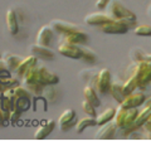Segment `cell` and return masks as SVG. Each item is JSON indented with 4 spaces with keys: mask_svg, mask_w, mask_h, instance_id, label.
Instances as JSON below:
<instances>
[{
    "mask_svg": "<svg viewBox=\"0 0 151 141\" xmlns=\"http://www.w3.org/2000/svg\"><path fill=\"white\" fill-rule=\"evenodd\" d=\"M20 115H22V112H19V111H17V110H13V111L10 112V116H9V121L14 124V122H17V121L19 120Z\"/></svg>",
    "mask_w": 151,
    "mask_h": 141,
    "instance_id": "obj_33",
    "label": "cell"
},
{
    "mask_svg": "<svg viewBox=\"0 0 151 141\" xmlns=\"http://www.w3.org/2000/svg\"><path fill=\"white\" fill-rule=\"evenodd\" d=\"M62 40L63 42H68V43H72V44L82 45L84 43H87L88 35L84 32L77 29V30H74V32H70V33H67V34H63Z\"/></svg>",
    "mask_w": 151,
    "mask_h": 141,
    "instance_id": "obj_14",
    "label": "cell"
},
{
    "mask_svg": "<svg viewBox=\"0 0 151 141\" xmlns=\"http://www.w3.org/2000/svg\"><path fill=\"white\" fill-rule=\"evenodd\" d=\"M22 59L23 58H20L19 55L12 54V53H4V55H3L4 63H5L6 68L10 70V72H15L17 68H18V65L20 64V62H22Z\"/></svg>",
    "mask_w": 151,
    "mask_h": 141,
    "instance_id": "obj_21",
    "label": "cell"
},
{
    "mask_svg": "<svg viewBox=\"0 0 151 141\" xmlns=\"http://www.w3.org/2000/svg\"><path fill=\"white\" fill-rule=\"evenodd\" d=\"M50 27L53 28L55 32L62 33V34H67V33H70V32H74V30L79 29L77 25L70 24V23H67V22H63V20H52Z\"/></svg>",
    "mask_w": 151,
    "mask_h": 141,
    "instance_id": "obj_18",
    "label": "cell"
},
{
    "mask_svg": "<svg viewBox=\"0 0 151 141\" xmlns=\"http://www.w3.org/2000/svg\"><path fill=\"white\" fill-rule=\"evenodd\" d=\"M144 106H151V97L146 98V101H145V103H144Z\"/></svg>",
    "mask_w": 151,
    "mask_h": 141,
    "instance_id": "obj_36",
    "label": "cell"
},
{
    "mask_svg": "<svg viewBox=\"0 0 151 141\" xmlns=\"http://www.w3.org/2000/svg\"><path fill=\"white\" fill-rule=\"evenodd\" d=\"M100 29H101V32L106 33V34H125V33L129 32L130 28L127 27L126 23L113 19L111 22L106 23V24L101 25Z\"/></svg>",
    "mask_w": 151,
    "mask_h": 141,
    "instance_id": "obj_9",
    "label": "cell"
},
{
    "mask_svg": "<svg viewBox=\"0 0 151 141\" xmlns=\"http://www.w3.org/2000/svg\"><path fill=\"white\" fill-rule=\"evenodd\" d=\"M39 81L44 86H53L59 82V77L55 73L50 72L47 67H39Z\"/></svg>",
    "mask_w": 151,
    "mask_h": 141,
    "instance_id": "obj_16",
    "label": "cell"
},
{
    "mask_svg": "<svg viewBox=\"0 0 151 141\" xmlns=\"http://www.w3.org/2000/svg\"><path fill=\"white\" fill-rule=\"evenodd\" d=\"M111 83V73L108 68H102L94 77V87L101 95H106L110 92Z\"/></svg>",
    "mask_w": 151,
    "mask_h": 141,
    "instance_id": "obj_4",
    "label": "cell"
},
{
    "mask_svg": "<svg viewBox=\"0 0 151 141\" xmlns=\"http://www.w3.org/2000/svg\"><path fill=\"white\" fill-rule=\"evenodd\" d=\"M76 124H77V115L72 109L64 110L58 119V125L62 131H68L76 127Z\"/></svg>",
    "mask_w": 151,
    "mask_h": 141,
    "instance_id": "obj_8",
    "label": "cell"
},
{
    "mask_svg": "<svg viewBox=\"0 0 151 141\" xmlns=\"http://www.w3.org/2000/svg\"><path fill=\"white\" fill-rule=\"evenodd\" d=\"M107 14L111 15L113 19L121 20L127 24L129 28H135L136 22H137V17L135 13H132L130 9H127L124 4L120 3L119 0H111L107 5Z\"/></svg>",
    "mask_w": 151,
    "mask_h": 141,
    "instance_id": "obj_1",
    "label": "cell"
},
{
    "mask_svg": "<svg viewBox=\"0 0 151 141\" xmlns=\"http://www.w3.org/2000/svg\"><path fill=\"white\" fill-rule=\"evenodd\" d=\"M30 52L38 59H43V60L54 59V53L48 48V47H43V45H39V44H32Z\"/></svg>",
    "mask_w": 151,
    "mask_h": 141,
    "instance_id": "obj_15",
    "label": "cell"
},
{
    "mask_svg": "<svg viewBox=\"0 0 151 141\" xmlns=\"http://www.w3.org/2000/svg\"><path fill=\"white\" fill-rule=\"evenodd\" d=\"M83 96L88 102H91L96 109L97 107H100L101 101H100V98H98L96 91H94V88L91 86V84H88V86H86L83 88Z\"/></svg>",
    "mask_w": 151,
    "mask_h": 141,
    "instance_id": "obj_22",
    "label": "cell"
},
{
    "mask_svg": "<svg viewBox=\"0 0 151 141\" xmlns=\"http://www.w3.org/2000/svg\"><path fill=\"white\" fill-rule=\"evenodd\" d=\"M137 72L140 74L139 90L144 91L145 87L151 83V62H147V60L137 62Z\"/></svg>",
    "mask_w": 151,
    "mask_h": 141,
    "instance_id": "obj_7",
    "label": "cell"
},
{
    "mask_svg": "<svg viewBox=\"0 0 151 141\" xmlns=\"http://www.w3.org/2000/svg\"><path fill=\"white\" fill-rule=\"evenodd\" d=\"M97 125V121H96V117L93 116H88L86 115L83 119L78 120L77 124H76V132L77 134H81L83 132L87 127H92V126H96Z\"/></svg>",
    "mask_w": 151,
    "mask_h": 141,
    "instance_id": "obj_20",
    "label": "cell"
},
{
    "mask_svg": "<svg viewBox=\"0 0 151 141\" xmlns=\"http://www.w3.org/2000/svg\"><path fill=\"white\" fill-rule=\"evenodd\" d=\"M5 23H6V28L10 32V34L15 35L18 34V18H17V14L13 9H8V12L5 14Z\"/></svg>",
    "mask_w": 151,
    "mask_h": 141,
    "instance_id": "obj_19",
    "label": "cell"
},
{
    "mask_svg": "<svg viewBox=\"0 0 151 141\" xmlns=\"http://www.w3.org/2000/svg\"><path fill=\"white\" fill-rule=\"evenodd\" d=\"M30 92L25 87H14V110L22 112V114L28 111L30 107Z\"/></svg>",
    "mask_w": 151,
    "mask_h": 141,
    "instance_id": "obj_3",
    "label": "cell"
},
{
    "mask_svg": "<svg viewBox=\"0 0 151 141\" xmlns=\"http://www.w3.org/2000/svg\"><path fill=\"white\" fill-rule=\"evenodd\" d=\"M0 125H4L3 124V119H1V115H0Z\"/></svg>",
    "mask_w": 151,
    "mask_h": 141,
    "instance_id": "obj_39",
    "label": "cell"
},
{
    "mask_svg": "<svg viewBox=\"0 0 151 141\" xmlns=\"http://www.w3.org/2000/svg\"><path fill=\"white\" fill-rule=\"evenodd\" d=\"M147 15L151 18V4H150L149 6H147Z\"/></svg>",
    "mask_w": 151,
    "mask_h": 141,
    "instance_id": "obj_38",
    "label": "cell"
},
{
    "mask_svg": "<svg viewBox=\"0 0 151 141\" xmlns=\"http://www.w3.org/2000/svg\"><path fill=\"white\" fill-rule=\"evenodd\" d=\"M0 59H1V54H0Z\"/></svg>",
    "mask_w": 151,
    "mask_h": 141,
    "instance_id": "obj_40",
    "label": "cell"
},
{
    "mask_svg": "<svg viewBox=\"0 0 151 141\" xmlns=\"http://www.w3.org/2000/svg\"><path fill=\"white\" fill-rule=\"evenodd\" d=\"M122 86H124V83H121V82H113V83H111V87H110V93H111V96L115 98V100L119 102V103H121L122 100L125 98Z\"/></svg>",
    "mask_w": 151,
    "mask_h": 141,
    "instance_id": "obj_25",
    "label": "cell"
},
{
    "mask_svg": "<svg viewBox=\"0 0 151 141\" xmlns=\"http://www.w3.org/2000/svg\"><path fill=\"white\" fill-rule=\"evenodd\" d=\"M134 33L140 37H151V24H140L134 28Z\"/></svg>",
    "mask_w": 151,
    "mask_h": 141,
    "instance_id": "obj_29",
    "label": "cell"
},
{
    "mask_svg": "<svg viewBox=\"0 0 151 141\" xmlns=\"http://www.w3.org/2000/svg\"><path fill=\"white\" fill-rule=\"evenodd\" d=\"M145 52L139 48V47H135V48H132L130 50V58L134 60V62H141V60L145 59Z\"/></svg>",
    "mask_w": 151,
    "mask_h": 141,
    "instance_id": "obj_30",
    "label": "cell"
},
{
    "mask_svg": "<svg viewBox=\"0 0 151 141\" xmlns=\"http://www.w3.org/2000/svg\"><path fill=\"white\" fill-rule=\"evenodd\" d=\"M146 101V95L142 91H134L126 95L125 98L122 100V102L120 103V107H124V109H132V107H140L142 106Z\"/></svg>",
    "mask_w": 151,
    "mask_h": 141,
    "instance_id": "obj_5",
    "label": "cell"
},
{
    "mask_svg": "<svg viewBox=\"0 0 151 141\" xmlns=\"http://www.w3.org/2000/svg\"><path fill=\"white\" fill-rule=\"evenodd\" d=\"M82 111L88 116L96 117V107H94L91 102H88L86 98L82 101Z\"/></svg>",
    "mask_w": 151,
    "mask_h": 141,
    "instance_id": "obj_31",
    "label": "cell"
},
{
    "mask_svg": "<svg viewBox=\"0 0 151 141\" xmlns=\"http://www.w3.org/2000/svg\"><path fill=\"white\" fill-rule=\"evenodd\" d=\"M58 52L64 57L72 58V59H81L82 57V47L78 44H72L68 42H60L58 44Z\"/></svg>",
    "mask_w": 151,
    "mask_h": 141,
    "instance_id": "obj_6",
    "label": "cell"
},
{
    "mask_svg": "<svg viewBox=\"0 0 151 141\" xmlns=\"http://www.w3.org/2000/svg\"><path fill=\"white\" fill-rule=\"evenodd\" d=\"M55 129V121L54 120H44L40 122V125L37 127L34 132L35 140H43L48 136L52 131Z\"/></svg>",
    "mask_w": 151,
    "mask_h": 141,
    "instance_id": "obj_12",
    "label": "cell"
},
{
    "mask_svg": "<svg viewBox=\"0 0 151 141\" xmlns=\"http://www.w3.org/2000/svg\"><path fill=\"white\" fill-rule=\"evenodd\" d=\"M150 119H151V117H150Z\"/></svg>",
    "mask_w": 151,
    "mask_h": 141,
    "instance_id": "obj_41",
    "label": "cell"
},
{
    "mask_svg": "<svg viewBox=\"0 0 151 141\" xmlns=\"http://www.w3.org/2000/svg\"><path fill=\"white\" fill-rule=\"evenodd\" d=\"M24 87H25L30 93L38 96V95H40V93L44 91V87H45V86H44V84L42 83V82L38 81V82H32V83H24Z\"/></svg>",
    "mask_w": 151,
    "mask_h": 141,
    "instance_id": "obj_27",
    "label": "cell"
},
{
    "mask_svg": "<svg viewBox=\"0 0 151 141\" xmlns=\"http://www.w3.org/2000/svg\"><path fill=\"white\" fill-rule=\"evenodd\" d=\"M141 129H142L144 134L146 136V139H150L151 140V119H149L147 121H146L145 124L141 126Z\"/></svg>",
    "mask_w": 151,
    "mask_h": 141,
    "instance_id": "obj_32",
    "label": "cell"
},
{
    "mask_svg": "<svg viewBox=\"0 0 151 141\" xmlns=\"http://www.w3.org/2000/svg\"><path fill=\"white\" fill-rule=\"evenodd\" d=\"M8 68H6V65H5V63H4V60H1L0 59V74L1 73H4V72H8Z\"/></svg>",
    "mask_w": 151,
    "mask_h": 141,
    "instance_id": "obj_35",
    "label": "cell"
},
{
    "mask_svg": "<svg viewBox=\"0 0 151 141\" xmlns=\"http://www.w3.org/2000/svg\"><path fill=\"white\" fill-rule=\"evenodd\" d=\"M23 83H32V82H38L39 81V67L33 65L25 72V74L22 77ZM40 82V81H39Z\"/></svg>",
    "mask_w": 151,
    "mask_h": 141,
    "instance_id": "obj_26",
    "label": "cell"
},
{
    "mask_svg": "<svg viewBox=\"0 0 151 141\" xmlns=\"http://www.w3.org/2000/svg\"><path fill=\"white\" fill-rule=\"evenodd\" d=\"M137 115H139L137 107L124 109V107L119 106L116 109V114H115V117H113V121H115V124L117 125V127L121 130V129H124L125 126L132 124Z\"/></svg>",
    "mask_w": 151,
    "mask_h": 141,
    "instance_id": "obj_2",
    "label": "cell"
},
{
    "mask_svg": "<svg viewBox=\"0 0 151 141\" xmlns=\"http://www.w3.org/2000/svg\"><path fill=\"white\" fill-rule=\"evenodd\" d=\"M150 117H151V106H144L142 110L139 111V115L136 116L134 124L137 126V127H141Z\"/></svg>",
    "mask_w": 151,
    "mask_h": 141,
    "instance_id": "obj_24",
    "label": "cell"
},
{
    "mask_svg": "<svg viewBox=\"0 0 151 141\" xmlns=\"http://www.w3.org/2000/svg\"><path fill=\"white\" fill-rule=\"evenodd\" d=\"M144 60H147V62H151V54H145V59Z\"/></svg>",
    "mask_w": 151,
    "mask_h": 141,
    "instance_id": "obj_37",
    "label": "cell"
},
{
    "mask_svg": "<svg viewBox=\"0 0 151 141\" xmlns=\"http://www.w3.org/2000/svg\"><path fill=\"white\" fill-rule=\"evenodd\" d=\"M81 59L83 60V62L88 63V64H93V63L97 62L96 54H94L91 49L84 48V47H82V57H81Z\"/></svg>",
    "mask_w": 151,
    "mask_h": 141,
    "instance_id": "obj_28",
    "label": "cell"
},
{
    "mask_svg": "<svg viewBox=\"0 0 151 141\" xmlns=\"http://www.w3.org/2000/svg\"><path fill=\"white\" fill-rule=\"evenodd\" d=\"M113 20V18L108 14H103V13H91L88 15L84 17V22L89 25H98L101 27L106 23Z\"/></svg>",
    "mask_w": 151,
    "mask_h": 141,
    "instance_id": "obj_13",
    "label": "cell"
},
{
    "mask_svg": "<svg viewBox=\"0 0 151 141\" xmlns=\"http://www.w3.org/2000/svg\"><path fill=\"white\" fill-rule=\"evenodd\" d=\"M53 39H54V29L50 25H43L38 30L37 44L50 48L52 43H53Z\"/></svg>",
    "mask_w": 151,
    "mask_h": 141,
    "instance_id": "obj_10",
    "label": "cell"
},
{
    "mask_svg": "<svg viewBox=\"0 0 151 141\" xmlns=\"http://www.w3.org/2000/svg\"><path fill=\"white\" fill-rule=\"evenodd\" d=\"M115 114H116V109H113V107H107L105 109L100 115L96 116V121H97V125H103L106 124L108 121H112L113 117H115Z\"/></svg>",
    "mask_w": 151,
    "mask_h": 141,
    "instance_id": "obj_23",
    "label": "cell"
},
{
    "mask_svg": "<svg viewBox=\"0 0 151 141\" xmlns=\"http://www.w3.org/2000/svg\"><path fill=\"white\" fill-rule=\"evenodd\" d=\"M116 129H119L117 125L115 122H111V121H108L103 125H100V129H98L96 135H94V139L96 140H112V139H115Z\"/></svg>",
    "mask_w": 151,
    "mask_h": 141,
    "instance_id": "obj_11",
    "label": "cell"
},
{
    "mask_svg": "<svg viewBox=\"0 0 151 141\" xmlns=\"http://www.w3.org/2000/svg\"><path fill=\"white\" fill-rule=\"evenodd\" d=\"M110 1L111 0H97L96 1V8L97 9H106Z\"/></svg>",
    "mask_w": 151,
    "mask_h": 141,
    "instance_id": "obj_34",
    "label": "cell"
},
{
    "mask_svg": "<svg viewBox=\"0 0 151 141\" xmlns=\"http://www.w3.org/2000/svg\"><path fill=\"white\" fill-rule=\"evenodd\" d=\"M37 62H38V58L35 57L34 54L28 55V57L23 58L22 62H20V64L18 65V68H17V70H15L17 74H18V77L22 78V77L25 74V72H27L28 69L32 68L33 65H37Z\"/></svg>",
    "mask_w": 151,
    "mask_h": 141,
    "instance_id": "obj_17",
    "label": "cell"
}]
</instances>
